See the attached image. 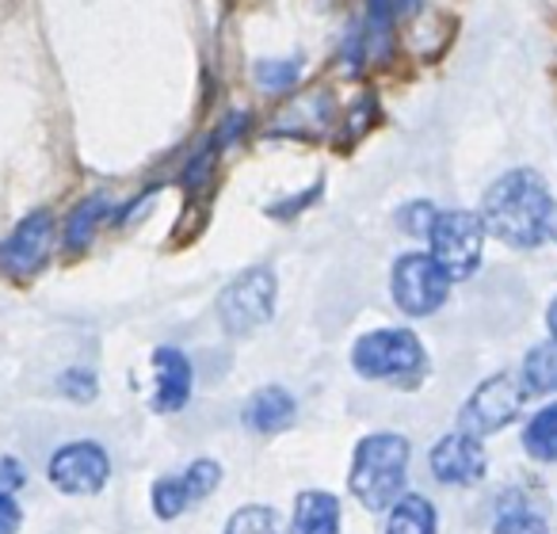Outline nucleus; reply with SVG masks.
Returning a JSON list of instances; mask_svg holds the SVG:
<instances>
[{
	"instance_id": "obj_28",
	"label": "nucleus",
	"mask_w": 557,
	"mask_h": 534,
	"mask_svg": "<svg viewBox=\"0 0 557 534\" xmlns=\"http://www.w3.org/2000/svg\"><path fill=\"white\" fill-rule=\"evenodd\" d=\"M389 9H394V16H401V12L417 9V0H389Z\"/></svg>"
},
{
	"instance_id": "obj_3",
	"label": "nucleus",
	"mask_w": 557,
	"mask_h": 534,
	"mask_svg": "<svg viewBox=\"0 0 557 534\" xmlns=\"http://www.w3.org/2000/svg\"><path fill=\"white\" fill-rule=\"evenodd\" d=\"M351 367L371 382H401V386H409V382H417L424 374L428 356L412 328H374V333L356 340Z\"/></svg>"
},
{
	"instance_id": "obj_9",
	"label": "nucleus",
	"mask_w": 557,
	"mask_h": 534,
	"mask_svg": "<svg viewBox=\"0 0 557 534\" xmlns=\"http://www.w3.org/2000/svg\"><path fill=\"white\" fill-rule=\"evenodd\" d=\"M222 481V465L214 458H199L184 473H169L153 485V511L161 519H176L199 500H207Z\"/></svg>"
},
{
	"instance_id": "obj_26",
	"label": "nucleus",
	"mask_w": 557,
	"mask_h": 534,
	"mask_svg": "<svg viewBox=\"0 0 557 534\" xmlns=\"http://www.w3.org/2000/svg\"><path fill=\"white\" fill-rule=\"evenodd\" d=\"M20 523H24V511L12 496H0V534H16Z\"/></svg>"
},
{
	"instance_id": "obj_21",
	"label": "nucleus",
	"mask_w": 557,
	"mask_h": 534,
	"mask_svg": "<svg viewBox=\"0 0 557 534\" xmlns=\"http://www.w3.org/2000/svg\"><path fill=\"white\" fill-rule=\"evenodd\" d=\"M298 73H302L298 58H271V62L256 65V85L268 88V92H287L298 80Z\"/></svg>"
},
{
	"instance_id": "obj_15",
	"label": "nucleus",
	"mask_w": 557,
	"mask_h": 534,
	"mask_svg": "<svg viewBox=\"0 0 557 534\" xmlns=\"http://www.w3.org/2000/svg\"><path fill=\"white\" fill-rule=\"evenodd\" d=\"M440 519H435V504L420 493H405L401 500L389 508L386 534H435Z\"/></svg>"
},
{
	"instance_id": "obj_4",
	"label": "nucleus",
	"mask_w": 557,
	"mask_h": 534,
	"mask_svg": "<svg viewBox=\"0 0 557 534\" xmlns=\"http://www.w3.org/2000/svg\"><path fill=\"white\" fill-rule=\"evenodd\" d=\"M432 256L447 272L450 283H462L478 275L481 252H485V222L473 210H440L432 233H428Z\"/></svg>"
},
{
	"instance_id": "obj_20",
	"label": "nucleus",
	"mask_w": 557,
	"mask_h": 534,
	"mask_svg": "<svg viewBox=\"0 0 557 534\" xmlns=\"http://www.w3.org/2000/svg\"><path fill=\"white\" fill-rule=\"evenodd\" d=\"M103 214H108V202L100 199V195H92V199H85L77 210H73L70 225H65V237H70L73 248H85L88 240L96 237V229H100Z\"/></svg>"
},
{
	"instance_id": "obj_11",
	"label": "nucleus",
	"mask_w": 557,
	"mask_h": 534,
	"mask_svg": "<svg viewBox=\"0 0 557 534\" xmlns=\"http://www.w3.org/2000/svg\"><path fill=\"white\" fill-rule=\"evenodd\" d=\"M50 245H54V218L47 210H35L0 240V263L9 272H35L47 260Z\"/></svg>"
},
{
	"instance_id": "obj_29",
	"label": "nucleus",
	"mask_w": 557,
	"mask_h": 534,
	"mask_svg": "<svg viewBox=\"0 0 557 534\" xmlns=\"http://www.w3.org/2000/svg\"><path fill=\"white\" fill-rule=\"evenodd\" d=\"M549 237L557 240V207H554V214H549Z\"/></svg>"
},
{
	"instance_id": "obj_23",
	"label": "nucleus",
	"mask_w": 557,
	"mask_h": 534,
	"mask_svg": "<svg viewBox=\"0 0 557 534\" xmlns=\"http://www.w3.org/2000/svg\"><path fill=\"white\" fill-rule=\"evenodd\" d=\"M58 389H62L70 401H92V397H96V374L85 371V367H77V371H65L62 378H58Z\"/></svg>"
},
{
	"instance_id": "obj_2",
	"label": "nucleus",
	"mask_w": 557,
	"mask_h": 534,
	"mask_svg": "<svg viewBox=\"0 0 557 534\" xmlns=\"http://www.w3.org/2000/svg\"><path fill=\"white\" fill-rule=\"evenodd\" d=\"M405 477H409V439L397 432H374L356 447L351 462V493L363 508L386 511L405 496Z\"/></svg>"
},
{
	"instance_id": "obj_10",
	"label": "nucleus",
	"mask_w": 557,
	"mask_h": 534,
	"mask_svg": "<svg viewBox=\"0 0 557 534\" xmlns=\"http://www.w3.org/2000/svg\"><path fill=\"white\" fill-rule=\"evenodd\" d=\"M428 465H432V477L440 481V485H478L488 470V458L478 435L450 432L432 447Z\"/></svg>"
},
{
	"instance_id": "obj_6",
	"label": "nucleus",
	"mask_w": 557,
	"mask_h": 534,
	"mask_svg": "<svg viewBox=\"0 0 557 534\" xmlns=\"http://www.w3.org/2000/svg\"><path fill=\"white\" fill-rule=\"evenodd\" d=\"M275 295L278 280L271 268H248L240 272L230 287L218 298V321L225 325V333L248 336L260 325H268L271 313H275Z\"/></svg>"
},
{
	"instance_id": "obj_5",
	"label": "nucleus",
	"mask_w": 557,
	"mask_h": 534,
	"mask_svg": "<svg viewBox=\"0 0 557 534\" xmlns=\"http://www.w3.org/2000/svg\"><path fill=\"white\" fill-rule=\"evenodd\" d=\"M389 295H394L397 310L409 318H432L447 302L450 280L432 252H405L397 256L394 272H389Z\"/></svg>"
},
{
	"instance_id": "obj_24",
	"label": "nucleus",
	"mask_w": 557,
	"mask_h": 534,
	"mask_svg": "<svg viewBox=\"0 0 557 534\" xmlns=\"http://www.w3.org/2000/svg\"><path fill=\"white\" fill-rule=\"evenodd\" d=\"M27 485V470L12 455H0V496H12Z\"/></svg>"
},
{
	"instance_id": "obj_7",
	"label": "nucleus",
	"mask_w": 557,
	"mask_h": 534,
	"mask_svg": "<svg viewBox=\"0 0 557 534\" xmlns=\"http://www.w3.org/2000/svg\"><path fill=\"white\" fill-rule=\"evenodd\" d=\"M523 401H527V389L516 374H493V378L481 382L470 394V401L462 405L458 424H462V432L481 439V435H493V432H500V427H508L511 420L523 412Z\"/></svg>"
},
{
	"instance_id": "obj_13",
	"label": "nucleus",
	"mask_w": 557,
	"mask_h": 534,
	"mask_svg": "<svg viewBox=\"0 0 557 534\" xmlns=\"http://www.w3.org/2000/svg\"><path fill=\"white\" fill-rule=\"evenodd\" d=\"M295 417H298V405L283 386L260 389V394H252V397H248V405H245L248 427H252V432H260V435L287 432V427L295 424Z\"/></svg>"
},
{
	"instance_id": "obj_19",
	"label": "nucleus",
	"mask_w": 557,
	"mask_h": 534,
	"mask_svg": "<svg viewBox=\"0 0 557 534\" xmlns=\"http://www.w3.org/2000/svg\"><path fill=\"white\" fill-rule=\"evenodd\" d=\"M493 534H549L546 519L523 500H504L500 516H496Z\"/></svg>"
},
{
	"instance_id": "obj_25",
	"label": "nucleus",
	"mask_w": 557,
	"mask_h": 534,
	"mask_svg": "<svg viewBox=\"0 0 557 534\" xmlns=\"http://www.w3.org/2000/svg\"><path fill=\"white\" fill-rule=\"evenodd\" d=\"M321 195V184H313L306 195H295V199H287V202H275V207H268V214L271 218H295L298 210H306V202H313Z\"/></svg>"
},
{
	"instance_id": "obj_16",
	"label": "nucleus",
	"mask_w": 557,
	"mask_h": 534,
	"mask_svg": "<svg viewBox=\"0 0 557 534\" xmlns=\"http://www.w3.org/2000/svg\"><path fill=\"white\" fill-rule=\"evenodd\" d=\"M519 382H523L527 394H539V397L557 394V344L554 340L527 351Z\"/></svg>"
},
{
	"instance_id": "obj_12",
	"label": "nucleus",
	"mask_w": 557,
	"mask_h": 534,
	"mask_svg": "<svg viewBox=\"0 0 557 534\" xmlns=\"http://www.w3.org/2000/svg\"><path fill=\"white\" fill-rule=\"evenodd\" d=\"M153 409L157 412H180L191 401V386H195V371L191 359L176 348H157L153 351Z\"/></svg>"
},
{
	"instance_id": "obj_8",
	"label": "nucleus",
	"mask_w": 557,
	"mask_h": 534,
	"mask_svg": "<svg viewBox=\"0 0 557 534\" xmlns=\"http://www.w3.org/2000/svg\"><path fill=\"white\" fill-rule=\"evenodd\" d=\"M50 485L65 496H96L111 477V458L100 443H65L47 465Z\"/></svg>"
},
{
	"instance_id": "obj_17",
	"label": "nucleus",
	"mask_w": 557,
	"mask_h": 534,
	"mask_svg": "<svg viewBox=\"0 0 557 534\" xmlns=\"http://www.w3.org/2000/svg\"><path fill=\"white\" fill-rule=\"evenodd\" d=\"M523 450L534 462H557V401L539 409L523 427Z\"/></svg>"
},
{
	"instance_id": "obj_1",
	"label": "nucleus",
	"mask_w": 557,
	"mask_h": 534,
	"mask_svg": "<svg viewBox=\"0 0 557 534\" xmlns=\"http://www.w3.org/2000/svg\"><path fill=\"white\" fill-rule=\"evenodd\" d=\"M557 202L549 199L546 179L534 169L504 172L481 199L485 233L500 237L511 248H539L549 237V214Z\"/></svg>"
},
{
	"instance_id": "obj_22",
	"label": "nucleus",
	"mask_w": 557,
	"mask_h": 534,
	"mask_svg": "<svg viewBox=\"0 0 557 534\" xmlns=\"http://www.w3.org/2000/svg\"><path fill=\"white\" fill-rule=\"evenodd\" d=\"M435 218H440V210L432 207V202H405L401 214H397V222H401V229H409L412 237H428L435 225Z\"/></svg>"
},
{
	"instance_id": "obj_18",
	"label": "nucleus",
	"mask_w": 557,
	"mask_h": 534,
	"mask_svg": "<svg viewBox=\"0 0 557 534\" xmlns=\"http://www.w3.org/2000/svg\"><path fill=\"white\" fill-rule=\"evenodd\" d=\"M225 534H290L283 516L275 508H263V504H248V508L233 511Z\"/></svg>"
},
{
	"instance_id": "obj_14",
	"label": "nucleus",
	"mask_w": 557,
	"mask_h": 534,
	"mask_svg": "<svg viewBox=\"0 0 557 534\" xmlns=\"http://www.w3.org/2000/svg\"><path fill=\"white\" fill-rule=\"evenodd\" d=\"M290 534H341V500L321 488L302 493L295 504V531Z\"/></svg>"
},
{
	"instance_id": "obj_27",
	"label": "nucleus",
	"mask_w": 557,
	"mask_h": 534,
	"mask_svg": "<svg viewBox=\"0 0 557 534\" xmlns=\"http://www.w3.org/2000/svg\"><path fill=\"white\" fill-rule=\"evenodd\" d=\"M546 328H549V336H554V344H557V298L549 302V310H546Z\"/></svg>"
}]
</instances>
